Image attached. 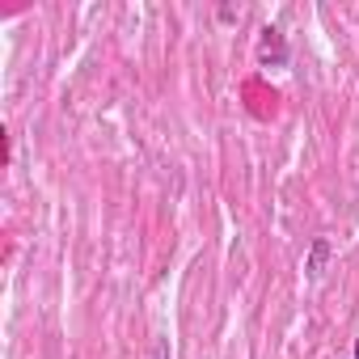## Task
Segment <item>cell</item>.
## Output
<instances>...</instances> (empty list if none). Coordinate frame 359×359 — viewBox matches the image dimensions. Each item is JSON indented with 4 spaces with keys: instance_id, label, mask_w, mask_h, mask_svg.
I'll return each instance as SVG.
<instances>
[{
    "instance_id": "cell-1",
    "label": "cell",
    "mask_w": 359,
    "mask_h": 359,
    "mask_svg": "<svg viewBox=\"0 0 359 359\" xmlns=\"http://www.w3.org/2000/svg\"><path fill=\"white\" fill-rule=\"evenodd\" d=\"M258 60H262V64H287V47H283V34H279L275 26H266V30H262Z\"/></svg>"
},
{
    "instance_id": "cell-2",
    "label": "cell",
    "mask_w": 359,
    "mask_h": 359,
    "mask_svg": "<svg viewBox=\"0 0 359 359\" xmlns=\"http://www.w3.org/2000/svg\"><path fill=\"white\" fill-rule=\"evenodd\" d=\"M330 254H334L330 237H313V245H309V258H304V275H309V279H321V275H325V262H330Z\"/></svg>"
},
{
    "instance_id": "cell-3",
    "label": "cell",
    "mask_w": 359,
    "mask_h": 359,
    "mask_svg": "<svg viewBox=\"0 0 359 359\" xmlns=\"http://www.w3.org/2000/svg\"><path fill=\"white\" fill-rule=\"evenodd\" d=\"M152 359H173V355H169V342H156V346H152Z\"/></svg>"
},
{
    "instance_id": "cell-4",
    "label": "cell",
    "mask_w": 359,
    "mask_h": 359,
    "mask_svg": "<svg viewBox=\"0 0 359 359\" xmlns=\"http://www.w3.org/2000/svg\"><path fill=\"white\" fill-rule=\"evenodd\" d=\"M351 359H359V342H355V355H351Z\"/></svg>"
}]
</instances>
